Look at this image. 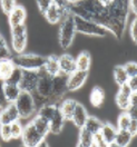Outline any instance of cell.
Here are the masks:
<instances>
[{"label": "cell", "mask_w": 137, "mask_h": 147, "mask_svg": "<svg viewBox=\"0 0 137 147\" xmlns=\"http://www.w3.org/2000/svg\"><path fill=\"white\" fill-rule=\"evenodd\" d=\"M12 63L15 66L22 70H39L44 67L46 57L37 54H17L12 57Z\"/></svg>", "instance_id": "obj_5"}, {"label": "cell", "mask_w": 137, "mask_h": 147, "mask_svg": "<svg viewBox=\"0 0 137 147\" xmlns=\"http://www.w3.org/2000/svg\"><path fill=\"white\" fill-rule=\"evenodd\" d=\"M101 135L105 138V140L108 144L114 143L115 142V137L117 135V128L114 127L109 123H104L103 124V127L101 129Z\"/></svg>", "instance_id": "obj_28"}, {"label": "cell", "mask_w": 137, "mask_h": 147, "mask_svg": "<svg viewBox=\"0 0 137 147\" xmlns=\"http://www.w3.org/2000/svg\"><path fill=\"white\" fill-rule=\"evenodd\" d=\"M10 127H11V136H12V139L21 138L22 133H24V126L19 123V120L12 123V124H10Z\"/></svg>", "instance_id": "obj_36"}, {"label": "cell", "mask_w": 137, "mask_h": 147, "mask_svg": "<svg viewBox=\"0 0 137 147\" xmlns=\"http://www.w3.org/2000/svg\"><path fill=\"white\" fill-rule=\"evenodd\" d=\"M22 144L27 147H36L38 144H40L45 138L43 137L35 128L32 123L30 121L24 127V133H22Z\"/></svg>", "instance_id": "obj_10"}, {"label": "cell", "mask_w": 137, "mask_h": 147, "mask_svg": "<svg viewBox=\"0 0 137 147\" xmlns=\"http://www.w3.org/2000/svg\"><path fill=\"white\" fill-rule=\"evenodd\" d=\"M22 73H24V70L21 69V68H19V67H15V69H13V71L11 73L10 75V77L5 82V83H9V84H16V85H19L20 82H21V78H22Z\"/></svg>", "instance_id": "obj_35"}, {"label": "cell", "mask_w": 137, "mask_h": 147, "mask_svg": "<svg viewBox=\"0 0 137 147\" xmlns=\"http://www.w3.org/2000/svg\"><path fill=\"white\" fill-rule=\"evenodd\" d=\"M99 2H101V5H104L105 7H107V6H109L110 3H111V1L113 0H98Z\"/></svg>", "instance_id": "obj_50"}, {"label": "cell", "mask_w": 137, "mask_h": 147, "mask_svg": "<svg viewBox=\"0 0 137 147\" xmlns=\"http://www.w3.org/2000/svg\"><path fill=\"white\" fill-rule=\"evenodd\" d=\"M78 143L84 147H91L94 145V135L86 128H79Z\"/></svg>", "instance_id": "obj_31"}, {"label": "cell", "mask_w": 137, "mask_h": 147, "mask_svg": "<svg viewBox=\"0 0 137 147\" xmlns=\"http://www.w3.org/2000/svg\"><path fill=\"white\" fill-rule=\"evenodd\" d=\"M108 147H120V146H119V145H117V144L114 142V143H110L109 145H108Z\"/></svg>", "instance_id": "obj_52"}, {"label": "cell", "mask_w": 137, "mask_h": 147, "mask_svg": "<svg viewBox=\"0 0 137 147\" xmlns=\"http://www.w3.org/2000/svg\"><path fill=\"white\" fill-rule=\"evenodd\" d=\"M126 113L128 114V116L130 117V119L132 120H137V107L129 106L128 109L126 110Z\"/></svg>", "instance_id": "obj_44"}, {"label": "cell", "mask_w": 137, "mask_h": 147, "mask_svg": "<svg viewBox=\"0 0 137 147\" xmlns=\"http://www.w3.org/2000/svg\"><path fill=\"white\" fill-rule=\"evenodd\" d=\"M10 36H11V47H12L13 51L16 54H22L26 49L28 40L26 24L10 28Z\"/></svg>", "instance_id": "obj_8"}, {"label": "cell", "mask_w": 137, "mask_h": 147, "mask_svg": "<svg viewBox=\"0 0 137 147\" xmlns=\"http://www.w3.org/2000/svg\"><path fill=\"white\" fill-rule=\"evenodd\" d=\"M75 19V26H76V31L82 34V35H87V36H92V37H99L103 38L107 35V29L104 28L103 26L90 21V20H86L80 17L74 16Z\"/></svg>", "instance_id": "obj_6"}, {"label": "cell", "mask_w": 137, "mask_h": 147, "mask_svg": "<svg viewBox=\"0 0 137 147\" xmlns=\"http://www.w3.org/2000/svg\"><path fill=\"white\" fill-rule=\"evenodd\" d=\"M3 90H5V96H6V99L8 102H16V100L18 99V97L22 92L21 88L19 87V85L9 83H5Z\"/></svg>", "instance_id": "obj_20"}, {"label": "cell", "mask_w": 137, "mask_h": 147, "mask_svg": "<svg viewBox=\"0 0 137 147\" xmlns=\"http://www.w3.org/2000/svg\"><path fill=\"white\" fill-rule=\"evenodd\" d=\"M8 18V24H9L10 28L17 27L20 25H25L26 22V19H27V11L26 8L17 5L13 9L11 10L9 15L7 16Z\"/></svg>", "instance_id": "obj_14"}, {"label": "cell", "mask_w": 137, "mask_h": 147, "mask_svg": "<svg viewBox=\"0 0 137 147\" xmlns=\"http://www.w3.org/2000/svg\"><path fill=\"white\" fill-rule=\"evenodd\" d=\"M36 147H49V145H48V143H47L45 139H44V140H43L40 144H38Z\"/></svg>", "instance_id": "obj_51"}, {"label": "cell", "mask_w": 137, "mask_h": 147, "mask_svg": "<svg viewBox=\"0 0 137 147\" xmlns=\"http://www.w3.org/2000/svg\"><path fill=\"white\" fill-rule=\"evenodd\" d=\"M39 80V74L38 70H24L22 78L19 84V87L22 92H27L34 94L36 90L37 84Z\"/></svg>", "instance_id": "obj_11"}, {"label": "cell", "mask_w": 137, "mask_h": 147, "mask_svg": "<svg viewBox=\"0 0 137 147\" xmlns=\"http://www.w3.org/2000/svg\"><path fill=\"white\" fill-rule=\"evenodd\" d=\"M3 85H5V82L0 79V109L3 108L8 101L6 99V96H5V90H3Z\"/></svg>", "instance_id": "obj_43"}, {"label": "cell", "mask_w": 137, "mask_h": 147, "mask_svg": "<svg viewBox=\"0 0 137 147\" xmlns=\"http://www.w3.org/2000/svg\"><path fill=\"white\" fill-rule=\"evenodd\" d=\"M128 131L132 134V136H136L137 135V120H132L130 125L128 127Z\"/></svg>", "instance_id": "obj_46"}, {"label": "cell", "mask_w": 137, "mask_h": 147, "mask_svg": "<svg viewBox=\"0 0 137 147\" xmlns=\"http://www.w3.org/2000/svg\"><path fill=\"white\" fill-rule=\"evenodd\" d=\"M103 124L99 119H97L96 117H90L88 116V118L85 123V126L84 128H86L88 131H90L92 135H96L98 133H101V129L103 127Z\"/></svg>", "instance_id": "obj_30"}, {"label": "cell", "mask_w": 137, "mask_h": 147, "mask_svg": "<svg viewBox=\"0 0 137 147\" xmlns=\"http://www.w3.org/2000/svg\"><path fill=\"white\" fill-rule=\"evenodd\" d=\"M124 67L126 69V73H127L129 78L137 76V63H135V61H129L126 65H124Z\"/></svg>", "instance_id": "obj_40"}, {"label": "cell", "mask_w": 137, "mask_h": 147, "mask_svg": "<svg viewBox=\"0 0 137 147\" xmlns=\"http://www.w3.org/2000/svg\"><path fill=\"white\" fill-rule=\"evenodd\" d=\"M76 147H84V146H82V145H80V144L78 143V144H77V146H76Z\"/></svg>", "instance_id": "obj_54"}, {"label": "cell", "mask_w": 137, "mask_h": 147, "mask_svg": "<svg viewBox=\"0 0 137 147\" xmlns=\"http://www.w3.org/2000/svg\"><path fill=\"white\" fill-rule=\"evenodd\" d=\"M130 12L129 0H113L107 6V31L117 39H121L127 26Z\"/></svg>", "instance_id": "obj_2"}, {"label": "cell", "mask_w": 137, "mask_h": 147, "mask_svg": "<svg viewBox=\"0 0 137 147\" xmlns=\"http://www.w3.org/2000/svg\"><path fill=\"white\" fill-rule=\"evenodd\" d=\"M130 117L128 116V114L126 111H123L120 115L118 116L117 119V130H128V127L130 125Z\"/></svg>", "instance_id": "obj_34"}, {"label": "cell", "mask_w": 137, "mask_h": 147, "mask_svg": "<svg viewBox=\"0 0 137 147\" xmlns=\"http://www.w3.org/2000/svg\"><path fill=\"white\" fill-rule=\"evenodd\" d=\"M108 143L101 135V133L94 135V146L95 147H108Z\"/></svg>", "instance_id": "obj_41"}, {"label": "cell", "mask_w": 137, "mask_h": 147, "mask_svg": "<svg viewBox=\"0 0 137 147\" xmlns=\"http://www.w3.org/2000/svg\"><path fill=\"white\" fill-rule=\"evenodd\" d=\"M89 101L94 107H101L105 101V92L101 87H94L89 95Z\"/></svg>", "instance_id": "obj_26"}, {"label": "cell", "mask_w": 137, "mask_h": 147, "mask_svg": "<svg viewBox=\"0 0 137 147\" xmlns=\"http://www.w3.org/2000/svg\"><path fill=\"white\" fill-rule=\"evenodd\" d=\"M113 75H114V80H115V83L117 84L119 87H120V86H124V85H126V84L128 83L129 77H128L127 73H126V69H125L124 65H123V66H121V65L116 66V67L114 68Z\"/></svg>", "instance_id": "obj_27"}, {"label": "cell", "mask_w": 137, "mask_h": 147, "mask_svg": "<svg viewBox=\"0 0 137 147\" xmlns=\"http://www.w3.org/2000/svg\"><path fill=\"white\" fill-rule=\"evenodd\" d=\"M129 34H130V38L132 40L137 44V17L132 21V25L129 27Z\"/></svg>", "instance_id": "obj_42"}, {"label": "cell", "mask_w": 137, "mask_h": 147, "mask_svg": "<svg viewBox=\"0 0 137 147\" xmlns=\"http://www.w3.org/2000/svg\"><path fill=\"white\" fill-rule=\"evenodd\" d=\"M87 118H88V114H87L86 108L82 106V104L77 102L75 111H74L73 118H72L75 126L78 127V128H82L85 126V123H86Z\"/></svg>", "instance_id": "obj_18"}, {"label": "cell", "mask_w": 137, "mask_h": 147, "mask_svg": "<svg viewBox=\"0 0 137 147\" xmlns=\"http://www.w3.org/2000/svg\"><path fill=\"white\" fill-rule=\"evenodd\" d=\"M133 136L128 130H117V135L115 137V143L120 147H128L132 143Z\"/></svg>", "instance_id": "obj_32"}, {"label": "cell", "mask_w": 137, "mask_h": 147, "mask_svg": "<svg viewBox=\"0 0 137 147\" xmlns=\"http://www.w3.org/2000/svg\"><path fill=\"white\" fill-rule=\"evenodd\" d=\"M87 78H88V71H82V70L74 71L67 78V90L76 92L80 89L84 84L86 83Z\"/></svg>", "instance_id": "obj_13"}, {"label": "cell", "mask_w": 137, "mask_h": 147, "mask_svg": "<svg viewBox=\"0 0 137 147\" xmlns=\"http://www.w3.org/2000/svg\"><path fill=\"white\" fill-rule=\"evenodd\" d=\"M129 7L130 11L137 17V0H129Z\"/></svg>", "instance_id": "obj_48"}, {"label": "cell", "mask_w": 137, "mask_h": 147, "mask_svg": "<svg viewBox=\"0 0 137 147\" xmlns=\"http://www.w3.org/2000/svg\"><path fill=\"white\" fill-rule=\"evenodd\" d=\"M19 119V113L15 102H8L0 109V125H10Z\"/></svg>", "instance_id": "obj_12"}, {"label": "cell", "mask_w": 137, "mask_h": 147, "mask_svg": "<svg viewBox=\"0 0 137 147\" xmlns=\"http://www.w3.org/2000/svg\"><path fill=\"white\" fill-rule=\"evenodd\" d=\"M65 121H66V119H65V117L63 116V114L60 113L59 107H58V110L56 111L54 118L49 121V125H50V133L54 134V135L59 134V133L63 130Z\"/></svg>", "instance_id": "obj_24"}, {"label": "cell", "mask_w": 137, "mask_h": 147, "mask_svg": "<svg viewBox=\"0 0 137 147\" xmlns=\"http://www.w3.org/2000/svg\"><path fill=\"white\" fill-rule=\"evenodd\" d=\"M91 147H95V146H94V145H92V146H91Z\"/></svg>", "instance_id": "obj_56"}, {"label": "cell", "mask_w": 137, "mask_h": 147, "mask_svg": "<svg viewBox=\"0 0 137 147\" xmlns=\"http://www.w3.org/2000/svg\"><path fill=\"white\" fill-rule=\"evenodd\" d=\"M15 104H16V107L18 109L19 117L22 119L30 118L38 109L35 97L31 92H21L20 96L18 97V99L16 100Z\"/></svg>", "instance_id": "obj_7"}, {"label": "cell", "mask_w": 137, "mask_h": 147, "mask_svg": "<svg viewBox=\"0 0 137 147\" xmlns=\"http://www.w3.org/2000/svg\"><path fill=\"white\" fill-rule=\"evenodd\" d=\"M13 56L11 55L10 48L6 41L3 36L0 34V60H7V59H12Z\"/></svg>", "instance_id": "obj_33"}, {"label": "cell", "mask_w": 137, "mask_h": 147, "mask_svg": "<svg viewBox=\"0 0 137 147\" xmlns=\"http://www.w3.org/2000/svg\"><path fill=\"white\" fill-rule=\"evenodd\" d=\"M53 2H54V5L60 7V8H63V9H67V7L69 5L67 0H53Z\"/></svg>", "instance_id": "obj_47"}, {"label": "cell", "mask_w": 137, "mask_h": 147, "mask_svg": "<svg viewBox=\"0 0 137 147\" xmlns=\"http://www.w3.org/2000/svg\"><path fill=\"white\" fill-rule=\"evenodd\" d=\"M127 85L128 87L132 89V92H137V76L129 78Z\"/></svg>", "instance_id": "obj_45"}, {"label": "cell", "mask_w": 137, "mask_h": 147, "mask_svg": "<svg viewBox=\"0 0 137 147\" xmlns=\"http://www.w3.org/2000/svg\"><path fill=\"white\" fill-rule=\"evenodd\" d=\"M44 69H45L46 71L49 74L51 77H55L57 75H59V74H60V69H59V60H58V57L55 55L46 57Z\"/></svg>", "instance_id": "obj_21"}, {"label": "cell", "mask_w": 137, "mask_h": 147, "mask_svg": "<svg viewBox=\"0 0 137 147\" xmlns=\"http://www.w3.org/2000/svg\"><path fill=\"white\" fill-rule=\"evenodd\" d=\"M38 74H39V80L37 84L36 90L32 94L36 100L37 108H39L44 104L49 102V99L53 94V77L46 71L44 67L38 70Z\"/></svg>", "instance_id": "obj_3"}, {"label": "cell", "mask_w": 137, "mask_h": 147, "mask_svg": "<svg viewBox=\"0 0 137 147\" xmlns=\"http://www.w3.org/2000/svg\"><path fill=\"white\" fill-rule=\"evenodd\" d=\"M76 105H77V101L74 99H64L59 102V105H58L59 110L66 120H72Z\"/></svg>", "instance_id": "obj_19"}, {"label": "cell", "mask_w": 137, "mask_h": 147, "mask_svg": "<svg viewBox=\"0 0 137 147\" xmlns=\"http://www.w3.org/2000/svg\"><path fill=\"white\" fill-rule=\"evenodd\" d=\"M67 78L68 76L63 75V74H59L55 77H53V94L49 99V102L59 105V102L63 100L65 94L68 92L67 90Z\"/></svg>", "instance_id": "obj_9"}, {"label": "cell", "mask_w": 137, "mask_h": 147, "mask_svg": "<svg viewBox=\"0 0 137 147\" xmlns=\"http://www.w3.org/2000/svg\"><path fill=\"white\" fill-rule=\"evenodd\" d=\"M21 147H27V146H25V145H22V146H21Z\"/></svg>", "instance_id": "obj_55"}, {"label": "cell", "mask_w": 137, "mask_h": 147, "mask_svg": "<svg viewBox=\"0 0 137 147\" xmlns=\"http://www.w3.org/2000/svg\"><path fill=\"white\" fill-rule=\"evenodd\" d=\"M15 64L12 63L11 59H7V60H0V79L6 82L10 77L11 73L15 69Z\"/></svg>", "instance_id": "obj_29"}, {"label": "cell", "mask_w": 137, "mask_h": 147, "mask_svg": "<svg viewBox=\"0 0 137 147\" xmlns=\"http://www.w3.org/2000/svg\"><path fill=\"white\" fill-rule=\"evenodd\" d=\"M58 110V105L57 104H53V102H47V104H44L43 106H40L38 108V113L37 115L41 116L43 118L47 119L48 121L54 118L56 111Z\"/></svg>", "instance_id": "obj_23"}, {"label": "cell", "mask_w": 137, "mask_h": 147, "mask_svg": "<svg viewBox=\"0 0 137 147\" xmlns=\"http://www.w3.org/2000/svg\"><path fill=\"white\" fill-rule=\"evenodd\" d=\"M130 106L137 107V92H133L130 95Z\"/></svg>", "instance_id": "obj_49"}, {"label": "cell", "mask_w": 137, "mask_h": 147, "mask_svg": "<svg viewBox=\"0 0 137 147\" xmlns=\"http://www.w3.org/2000/svg\"><path fill=\"white\" fill-rule=\"evenodd\" d=\"M68 1V3H73V2H76L77 0H67Z\"/></svg>", "instance_id": "obj_53"}, {"label": "cell", "mask_w": 137, "mask_h": 147, "mask_svg": "<svg viewBox=\"0 0 137 147\" xmlns=\"http://www.w3.org/2000/svg\"><path fill=\"white\" fill-rule=\"evenodd\" d=\"M91 65V56L88 51L84 50L76 58V66H77V70H82V71H89Z\"/></svg>", "instance_id": "obj_25"}, {"label": "cell", "mask_w": 137, "mask_h": 147, "mask_svg": "<svg viewBox=\"0 0 137 147\" xmlns=\"http://www.w3.org/2000/svg\"><path fill=\"white\" fill-rule=\"evenodd\" d=\"M67 12H68L67 9H63V8H60V7H58V6L53 3L51 7L44 13V16H45L46 20L49 24L56 25V24H59L61 21V19L64 18V16Z\"/></svg>", "instance_id": "obj_17"}, {"label": "cell", "mask_w": 137, "mask_h": 147, "mask_svg": "<svg viewBox=\"0 0 137 147\" xmlns=\"http://www.w3.org/2000/svg\"><path fill=\"white\" fill-rule=\"evenodd\" d=\"M76 26H75V19L74 15L70 12H67L59 22V31H58V40L59 46L63 50H67L73 45V41L76 35Z\"/></svg>", "instance_id": "obj_4"}, {"label": "cell", "mask_w": 137, "mask_h": 147, "mask_svg": "<svg viewBox=\"0 0 137 147\" xmlns=\"http://www.w3.org/2000/svg\"><path fill=\"white\" fill-rule=\"evenodd\" d=\"M32 125L35 126V128L37 129V131L43 136L44 138H46V136L50 133V125H49V121L45 118H43L41 116L36 115L32 120H31Z\"/></svg>", "instance_id": "obj_22"}, {"label": "cell", "mask_w": 137, "mask_h": 147, "mask_svg": "<svg viewBox=\"0 0 137 147\" xmlns=\"http://www.w3.org/2000/svg\"><path fill=\"white\" fill-rule=\"evenodd\" d=\"M132 89L128 87V85H124L120 86L118 89V92L115 96V101L116 105L118 106L119 109H121L123 111H126L128 109V107L130 106V95H132Z\"/></svg>", "instance_id": "obj_15"}, {"label": "cell", "mask_w": 137, "mask_h": 147, "mask_svg": "<svg viewBox=\"0 0 137 147\" xmlns=\"http://www.w3.org/2000/svg\"><path fill=\"white\" fill-rule=\"evenodd\" d=\"M36 3H37V7H38L39 11L44 15L46 11L51 7V5H53L54 2H53V0H36Z\"/></svg>", "instance_id": "obj_39"}, {"label": "cell", "mask_w": 137, "mask_h": 147, "mask_svg": "<svg viewBox=\"0 0 137 147\" xmlns=\"http://www.w3.org/2000/svg\"><path fill=\"white\" fill-rule=\"evenodd\" d=\"M17 6L16 0H0V8L5 15H9L11 10Z\"/></svg>", "instance_id": "obj_37"}, {"label": "cell", "mask_w": 137, "mask_h": 147, "mask_svg": "<svg viewBox=\"0 0 137 147\" xmlns=\"http://www.w3.org/2000/svg\"><path fill=\"white\" fill-rule=\"evenodd\" d=\"M0 137L3 142H9L12 139L10 125H0Z\"/></svg>", "instance_id": "obj_38"}, {"label": "cell", "mask_w": 137, "mask_h": 147, "mask_svg": "<svg viewBox=\"0 0 137 147\" xmlns=\"http://www.w3.org/2000/svg\"><path fill=\"white\" fill-rule=\"evenodd\" d=\"M67 11L74 16L94 21L104 28L107 27V7L98 0H77L68 5Z\"/></svg>", "instance_id": "obj_1"}, {"label": "cell", "mask_w": 137, "mask_h": 147, "mask_svg": "<svg viewBox=\"0 0 137 147\" xmlns=\"http://www.w3.org/2000/svg\"><path fill=\"white\" fill-rule=\"evenodd\" d=\"M59 60V69L60 74L69 76L70 74L77 70V66H76V58H74L69 54H64V55L58 57Z\"/></svg>", "instance_id": "obj_16"}]
</instances>
